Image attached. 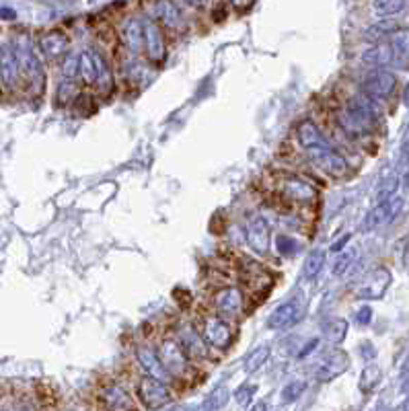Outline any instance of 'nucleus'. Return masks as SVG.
<instances>
[{"instance_id": "obj_1", "label": "nucleus", "mask_w": 409, "mask_h": 411, "mask_svg": "<svg viewBox=\"0 0 409 411\" xmlns=\"http://www.w3.org/2000/svg\"><path fill=\"white\" fill-rule=\"evenodd\" d=\"M337 121L341 123V128L354 136L360 134H370L374 130L377 123V109L368 99H352L339 114Z\"/></svg>"}, {"instance_id": "obj_2", "label": "nucleus", "mask_w": 409, "mask_h": 411, "mask_svg": "<svg viewBox=\"0 0 409 411\" xmlns=\"http://www.w3.org/2000/svg\"><path fill=\"white\" fill-rule=\"evenodd\" d=\"M13 46H15V54H17V60H19L21 78L27 80V87L31 89L33 95H39L44 91V85H46V74H44L37 54L33 51L29 37L27 35H17Z\"/></svg>"}, {"instance_id": "obj_3", "label": "nucleus", "mask_w": 409, "mask_h": 411, "mask_svg": "<svg viewBox=\"0 0 409 411\" xmlns=\"http://www.w3.org/2000/svg\"><path fill=\"white\" fill-rule=\"evenodd\" d=\"M274 190L282 200H286L290 204H300V206H309L319 197V192L313 183L296 175H280L274 183Z\"/></svg>"}, {"instance_id": "obj_4", "label": "nucleus", "mask_w": 409, "mask_h": 411, "mask_svg": "<svg viewBox=\"0 0 409 411\" xmlns=\"http://www.w3.org/2000/svg\"><path fill=\"white\" fill-rule=\"evenodd\" d=\"M307 159L313 163L317 169L329 177H343L348 173V161L336 152L329 145L313 146V148H305Z\"/></svg>"}, {"instance_id": "obj_5", "label": "nucleus", "mask_w": 409, "mask_h": 411, "mask_svg": "<svg viewBox=\"0 0 409 411\" xmlns=\"http://www.w3.org/2000/svg\"><path fill=\"white\" fill-rule=\"evenodd\" d=\"M159 358L171 376H183L190 368V356L175 339H165L159 348Z\"/></svg>"}, {"instance_id": "obj_6", "label": "nucleus", "mask_w": 409, "mask_h": 411, "mask_svg": "<svg viewBox=\"0 0 409 411\" xmlns=\"http://www.w3.org/2000/svg\"><path fill=\"white\" fill-rule=\"evenodd\" d=\"M148 13H150V19L159 21L173 31H183L188 25L185 15L181 13V8L173 0H152L148 4Z\"/></svg>"}, {"instance_id": "obj_7", "label": "nucleus", "mask_w": 409, "mask_h": 411, "mask_svg": "<svg viewBox=\"0 0 409 411\" xmlns=\"http://www.w3.org/2000/svg\"><path fill=\"white\" fill-rule=\"evenodd\" d=\"M245 239H247L249 247H251L257 255H265V253L269 251L271 233H269V226H267V222H265L264 216L253 214V216L247 218V224H245Z\"/></svg>"}, {"instance_id": "obj_8", "label": "nucleus", "mask_w": 409, "mask_h": 411, "mask_svg": "<svg viewBox=\"0 0 409 411\" xmlns=\"http://www.w3.org/2000/svg\"><path fill=\"white\" fill-rule=\"evenodd\" d=\"M142 33H145V49L148 60L152 64H161L165 60V54H167L165 35H163L161 27L154 19H142Z\"/></svg>"}, {"instance_id": "obj_9", "label": "nucleus", "mask_w": 409, "mask_h": 411, "mask_svg": "<svg viewBox=\"0 0 409 411\" xmlns=\"http://www.w3.org/2000/svg\"><path fill=\"white\" fill-rule=\"evenodd\" d=\"M138 395H140V401L145 403L148 410L165 407L169 401H171V393H169L167 383H163L159 379H152V376H146V379L140 381Z\"/></svg>"}, {"instance_id": "obj_10", "label": "nucleus", "mask_w": 409, "mask_h": 411, "mask_svg": "<svg viewBox=\"0 0 409 411\" xmlns=\"http://www.w3.org/2000/svg\"><path fill=\"white\" fill-rule=\"evenodd\" d=\"M395 87H397V78L386 70H372L362 82V91L370 99H386L389 95H393Z\"/></svg>"}, {"instance_id": "obj_11", "label": "nucleus", "mask_w": 409, "mask_h": 411, "mask_svg": "<svg viewBox=\"0 0 409 411\" xmlns=\"http://www.w3.org/2000/svg\"><path fill=\"white\" fill-rule=\"evenodd\" d=\"M206 343H210L216 350H226L233 343V329L231 325L220 317H208L204 321V336Z\"/></svg>"}, {"instance_id": "obj_12", "label": "nucleus", "mask_w": 409, "mask_h": 411, "mask_svg": "<svg viewBox=\"0 0 409 411\" xmlns=\"http://www.w3.org/2000/svg\"><path fill=\"white\" fill-rule=\"evenodd\" d=\"M0 76H2V82L8 89H15L21 82L19 60H17V54H15V46L13 44H4L0 48Z\"/></svg>"}, {"instance_id": "obj_13", "label": "nucleus", "mask_w": 409, "mask_h": 411, "mask_svg": "<svg viewBox=\"0 0 409 411\" xmlns=\"http://www.w3.org/2000/svg\"><path fill=\"white\" fill-rule=\"evenodd\" d=\"M391 284V274L386 271L385 267H379L374 269L358 288V296L364 300H374V298H381Z\"/></svg>"}, {"instance_id": "obj_14", "label": "nucleus", "mask_w": 409, "mask_h": 411, "mask_svg": "<svg viewBox=\"0 0 409 411\" xmlns=\"http://www.w3.org/2000/svg\"><path fill=\"white\" fill-rule=\"evenodd\" d=\"M214 309L224 317H237L243 311V292L235 286L222 288L214 294Z\"/></svg>"}, {"instance_id": "obj_15", "label": "nucleus", "mask_w": 409, "mask_h": 411, "mask_svg": "<svg viewBox=\"0 0 409 411\" xmlns=\"http://www.w3.org/2000/svg\"><path fill=\"white\" fill-rule=\"evenodd\" d=\"M179 343L183 345L185 354L193 360H202L208 356V343L202 338L193 327L190 325H181L179 327Z\"/></svg>"}, {"instance_id": "obj_16", "label": "nucleus", "mask_w": 409, "mask_h": 411, "mask_svg": "<svg viewBox=\"0 0 409 411\" xmlns=\"http://www.w3.org/2000/svg\"><path fill=\"white\" fill-rule=\"evenodd\" d=\"M39 48L44 51V56L49 58V60H60V58H64V56L68 54L71 39H68V35H66L64 31L54 29V31H49V33H46V35L42 37Z\"/></svg>"}, {"instance_id": "obj_17", "label": "nucleus", "mask_w": 409, "mask_h": 411, "mask_svg": "<svg viewBox=\"0 0 409 411\" xmlns=\"http://www.w3.org/2000/svg\"><path fill=\"white\" fill-rule=\"evenodd\" d=\"M241 278L243 282H245L253 292H267L271 288V276H269L267 269L262 267V264L247 262V264L243 266Z\"/></svg>"}, {"instance_id": "obj_18", "label": "nucleus", "mask_w": 409, "mask_h": 411, "mask_svg": "<svg viewBox=\"0 0 409 411\" xmlns=\"http://www.w3.org/2000/svg\"><path fill=\"white\" fill-rule=\"evenodd\" d=\"M136 356H138V362H140L142 370H145L148 376L159 379V381H163V383H169V381H171V374L165 370V366L161 362V358H159V354H154L150 348L140 345V348L136 350Z\"/></svg>"}, {"instance_id": "obj_19", "label": "nucleus", "mask_w": 409, "mask_h": 411, "mask_svg": "<svg viewBox=\"0 0 409 411\" xmlns=\"http://www.w3.org/2000/svg\"><path fill=\"white\" fill-rule=\"evenodd\" d=\"M348 366H350L348 356H346L343 352H334L331 356H327V358L321 362L319 370H317V379H319L321 383H329V381L337 379L339 374H343V372L348 370Z\"/></svg>"}, {"instance_id": "obj_20", "label": "nucleus", "mask_w": 409, "mask_h": 411, "mask_svg": "<svg viewBox=\"0 0 409 411\" xmlns=\"http://www.w3.org/2000/svg\"><path fill=\"white\" fill-rule=\"evenodd\" d=\"M401 206H403V202L399 197H389L385 202H379V206L368 216V226L374 228V226H381V224L391 222L393 218L399 214Z\"/></svg>"}, {"instance_id": "obj_21", "label": "nucleus", "mask_w": 409, "mask_h": 411, "mask_svg": "<svg viewBox=\"0 0 409 411\" xmlns=\"http://www.w3.org/2000/svg\"><path fill=\"white\" fill-rule=\"evenodd\" d=\"M300 319V307L296 300H288L284 305H280L271 317L267 319V325L274 327V329H282V327H288L292 323H296Z\"/></svg>"}, {"instance_id": "obj_22", "label": "nucleus", "mask_w": 409, "mask_h": 411, "mask_svg": "<svg viewBox=\"0 0 409 411\" xmlns=\"http://www.w3.org/2000/svg\"><path fill=\"white\" fill-rule=\"evenodd\" d=\"M389 46L395 62L409 64V29H393L389 33Z\"/></svg>"}, {"instance_id": "obj_23", "label": "nucleus", "mask_w": 409, "mask_h": 411, "mask_svg": "<svg viewBox=\"0 0 409 411\" xmlns=\"http://www.w3.org/2000/svg\"><path fill=\"white\" fill-rule=\"evenodd\" d=\"M296 138H298V142H300L303 148L329 145L327 138H325V136L321 134V130L317 128V123L311 120L300 121V125H298V130H296Z\"/></svg>"}, {"instance_id": "obj_24", "label": "nucleus", "mask_w": 409, "mask_h": 411, "mask_svg": "<svg viewBox=\"0 0 409 411\" xmlns=\"http://www.w3.org/2000/svg\"><path fill=\"white\" fill-rule=\"evenodd\" d=\"M93 54V60H95L97 66V78H95V87L97 91L101 95H109L114 91V74H111V68L107 64V60L99 54V51H91Z\"/></svg>"}, {"instance_id": "obj_25", "label": "nucleus", "mask_w": 409, "mask_h": 411, "mask_svg": "<svg viewBox=\"0 0 409 411\" xmlns=\"http://www.w3.org/2000/svg\"><path fill=\"white\" fill-rule=\"evenodd\" d=\"M123 44L134 56L142 51L145 33H142V19H130L123 25Z\"/></svg>"}, {"instance_id": "obj_26", "label": "nucleus", "mask_w": 409, "mask_h": 411, "mask_svg": "<svg viewBox=\"0 0 409 411\" xmlns=\"http://www.w3.org/2000/svg\"><path fill=\"white\" fill-rule=\"evenodd\" d=\"M364 62L366 64H372V66H386L389 62H393V51L389 42L386 44H377L364 54Z\"/></svg>"}, {"instance_id": "obj_27", "label": "nucleus", "mask_w": 409, "mask_h": 411, "mask_svg": "<svg viewBox=\"0 0 409 411\" xmlns=\"http://www.w3.org/2000/svg\"><path fill=\"white\" fill-rule=\"evenodd\" d=\"M105 403L111 410H132L134 407V403L130 401L128 393L121 387H118V385H114V387H109L105 391Z\"/></svg>"}, {"instance_id": "obj_28", "label": "nucleus", "mask_w": 409, "mask_h": 411, "mask_svg": "<svg viewBox=\"0 0 409 411\" xmlns=\"http://www.w3.org/2000/svg\"><path fill=\"white\" fill-rule=\"evenodd\" d=\"M78 74H80V78H83L87 85H91V87L95 85L97 66L91 51H83V54L78 56Z\"/></svg>"}, {"instance_id": "obj_29", "label": "nucleus", "mask_w": 409, "mask_h": 411, "mask_svg": "<svg viewBox=\"0 0 409 411\" xmlns=\"http://www.w3.org/2000/svg\"><path fill=\"white\" fill-rule=\"evenodd\" d=\"M323 264H325V251L323 249H313L309 255H307V262H305V278L307 280H313L315 276L323 269Z\"/></svg>"}, {"instance_id": "obj_30", "label": "nucleus", "mask_w": 409, "mask_h": 411, "mask_svg": "<svg viewBox=\"0 0 409 411\" xmlns=\"http://www.w3.org/2000/svg\"><path fill=\"white\" fill-rule=\"evenodd\" d=\"M405 6V0H372V8L381 17H391L401 13Z\"/></svg>"}, {"instance_id": "obj_31", "label": "nucleus", "mask_w": 409, "mask_h": 411, "mask_svg": "<svg viewBox=\"0 0 409 411\" xmlns=\"http://www.w3.org/2000/svg\"><path fill=\"white\" fill-rule=\"evenodd\" d=\"M267 358H269V348H267V345H260V348L253 350V352L249 354V358L245 360V370H247V372L260 370V368L267 362Z\"/></svg>"}, {"instance_id": "obj_32", "label": "nucleus", "mask_w": 409, "mask_h": 411, "mask_svg": "<svg viewBox=\"0 0 409 411\" xmlns=\"http://www.w3.org/2000/svg\"><path fill=\"white\" fill-rule=\"evenodd\" d=\"M379 379H381V368L379 366H366L360 376V388L364 393H370L372 388L377 387Z\"/></svg>"}, {"instance_id": "obj_33", "label": "nucleus", "mask_w": 409, "mask_h": 411, "mask_svg": "<svg viewBox=\"0 0 409 411\" xmlns=\"http://www.w3.org/2000/svg\"><path fill=\"white\" fill-rule=\"evenodd\" d=\"M346 333H348V323H346L343 319H336V321H331V323L325 327V336H327V339H329L331 343L343 341Z\"/></svg>"}, {"instance_id": "obj_34", "label": "nucleus", "mask_w": 409, "mask_h": 411, "mask_svg": "<svg viewBox=\"0 0 409 411\" xmlns=\"http://www.w3.org/2000/svg\"><path fill=\"white\" fill-rule=\"evenodd\" d=\"M354 259H356V249H346V251H341L339 253V257L336 259V264H334V274L336 276H341V274H346L350 266L354 264Z\"/></svg>"}, {"instance_id": "obj_35", "label": "nucleus", "mask_w": 409, "mask_h": 411, "mask_svg": "<svg viewBox=\"0 0 409 411\" xmlns=\"http://www.w3.org/2000/svg\"><path fill=\"white\" fill-rule=\"evenodd\" d=\"M76 95H78V91H76V85H73V78H66V82H62L58 87V101H62V103H71L76 99Z\"/></svg>"}, {"instance_id": "obj_36", "label": "nucleus", "mask_w": 409, "mask_h": 411, "mask_svg": "<svg viewBox=\"0 0 409 411\" xmlns=\"http://www.w3.org/2000/svg\"><path fill=\"white\" fill-rule=\"evenodd\" d=\"M305 381H294V383H290L288 387L282 391V399L288 403V401H294L296 397H300L303 395V391H305Z\"/></svg>"}, {"instance_id": "obj_37", "label": "nucleus", "mask_w": 409, "mask_h": 411, "mask_svg": "<svg viewBox=\"0 0 409 411\" xmlns=\"http://www.w3.org/2000/svg\"><path fill=\"white\" fill-rule=\"evenodd\" d=\"M78 74V58L76 56H64V64H62V76L64 78H74Z\"/></svg>"}, {"instance_id": "obj_38", "label": "nucleus", "mask_w": 409, "mask_h": 411, "mask_svg": "<svg viewBox=\"0 0 409 411\" xmlns=\"http://www.w3.org/2000/svg\"><path fill=\"white\" fill-rule=\"evenodd\" d=\"M395 27L389 23H383V25H374V27H370L368 31H366V37L368 39H374V42H379L381 37H385V35H389L391 31H393Z\"/></svg>"}, {"instance_id": "obj_39", "label": "nucleus", "mask_w": 409, "mask_h": 411, "mask_svg": "<svg viewBox=\"0 0 409 411\" xmlns=\"http://www.w3.org/2000/svg\"><path fill=\"white\" fill-rule=\"evenodd\" d=\"M231 2H233V6L239 8V11H247V8L253 4V0H231Z\"/></svg>"}, {"instance_id": "obj_40", "label": "nucleus", "mask_w": 409, "mask_h": 411, "mask_svg": "<svg viewBox=\"0 0 409 411\" xmlns=\"http://www.w3.org/2000/svg\"><path fill=\"white\" fill-rule=\"evenodd\" d=\"M192 8H206L212 0H185Z\"/></svg>"}, {"instance_id": "obj_41", "label": "nucleus", "mask_w": 409, "mask_h": 411, "mask_svg": "<svg viewBox=\"0 0 409 411\" xmlns=\"http://www.w3.org/2000/svg\"><path fill=\"white\" fill-rule=\"evenodd\" d=\"M348 241H350V235H346V237H343L341 241L334 243V245H331V251H341V247H343V245H346Z\"/></svg>"}, {"instance_id": "obj_42", "label": "nucleus", "mask_w": 409, "mask_h": 411, "mask_svg": "<svg viewBox=\"0 0 409 411\" xmlns=\"http://www.w3.org/2000/svg\"><path fill=\"white\" fill-rule=\"evenodd\" d=\"M60 2H71V0H60Z\"/></svg>"}]
</instances>
